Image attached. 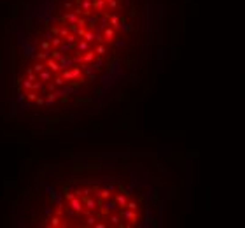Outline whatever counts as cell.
Returning a JSON list of instances; mask_svg holds the SVG:
<instances>
[{
	"mask_svg": "<svg viewBox=\"0 0 245 228\" xmlns=\"http://www.w3.org/2000/svg\"><path fill=\"white\" fill-rule=\"evenodd\" d=\"M46 68H49V70L53 72V75L60 74V63L56 62V60H53V58H47V60H46Z\"/></svg>",
	"mask_w": 245,
	"mask_h": 228,
	"instance_id": "obj_1",
	"label": "cell"
},
{
	"mask_svg": "<svg viewBox=\"0 0 245 228\" xmlns=\"http://www.w3.org/2000/svg\"><path fill=\"white\" fill-rule=\"evenodd\" d=\"M37 79H40L44 84H46V83H49V81L53 79V72H51L49 68H44L42 72H39V74H37Z\"/></svg>",
	"mask_w": 245,
	"mask_h": 228,
	"instance_id": "obj_2",
	"label": "cell"
},
{
	"mask_svg": "<svg viewBox=\"0 0 245 228\" xmlns=\"http://www.w3.org/2000/svg\"><path fill=\"white\" fill-rule=\"evenodd\" d=\"M49 226H53V228H56V226H61V221H63V218L61 216H58V214H53V216H49Z\"/></svg>",
	"mask_w": 245,
	"mask_h": 228,
	"instance_id": "obj_3",
	"label": "cell"
},
{
	"mask_svg": "<svg viewBox=\"0 0 245 228\" xmlns=\"http://www.w3.org/2000/svg\"><path fill=\"white\" fill-rule=\"evenodd\" d=\"M49 56H51V55H49V51L40 49L39 53H35V60H37V62H46V60H47Z\"/></svg>",
	"mask_w": 245,
	"mask_h": 228,
	"instance_id": "obj_4",
	"label": "cell"
},
{
	"mask_svg": "<svg viewBox=\"0 0 245 228\" xmlns=\"http://www.w3.org/2000/svg\"><path fill=\"white\" fill-rule=\"evenodd\" d=\"M32 68H33V70H35L37 74H39V72H42L44 68H46V62H35Z\"/></svg>",
	"mask_w": 245,
	"mask_h": 228,
	"instance_id": "obj_5",
	"label": "cell"
},
{
	"mask_svg": "<svg viewBox=\"0 0 245 228\" xmlns=\"http://www.w3.org/2000/svg\"><path fill=\"white\" fill-rule=\"evenodd\" d=\"M21 81V86L26 90V91H30L32 90V84H33V81H28V79H19Z\"/></svg>",
	"mask_w": 245,
	"mask_h": 228,
	"instance_id": "obj_6",
	"label": "cell"
},
{
	"mask_svg": "<svg viewBox=\"0 0 245 228\" xmlns=\"http://www.w3.org/2000/svg\"><path fill=\"white\" fill-rule=\"evenodd\" d=\"M40 49H44V51H51V42H49L47 39L40 41Z\"/></svg>",
	"mask_w": 245,
	"mask_h": 228,
	"instance_id": "obj_7",
	"label": "cell"
},
{
	"mask_svg": "<svg viewBox=\"0 0 245 228\" xmlns=\"http://www.w3.org/2000/svg\"><path fill=\"white\" fill-rule=\"evenodd\" d=\"M39 97V93H35V91H26V100H30V102H35V99Z\"/></svg>",
	"mask_w": 245,
	"mask_h": 228,
	"instance_id": "obj_8",
	"label": "cell"
},
{
	"mask_svg": "<svg viewBox=\"0 0 245 228\" xmlns=\"http://www.w3.org/2000/svg\"><path fill=\"white\" fill-rule=\"evenodd\" d=\"M33 104H35V105H44V104H46V99H44V97H37Z\"/></svg>",
	"mask_w": 245,
	"mask_h": 228,
	"instance_id": "obj_9",
	"label": "cell"
},
{
	"mask_svg": "<svg viewBox=\"0 0 245 228\" xmlns=\"http://www.w3.org/2000/svg\"><path fill=\"white\" fill-rule=\"evenodd\" d=\"M24 55L32 56V55H33V48H32V46H24Z\"/></svg>",
	"mask_w": 245,
	"mask_h": 228,
	"instance_id": "obj_10",
	"label": "cell"
},
{
	"mask_svg": "<svg viewBox=\"0 0 245 228\" xmlns=\"http://www.w3.org/2000/svg\"><path fill=\"white\" fill-rule=\"evenodd\" d=\"M24 99H26V93H19L18 95V102H23Z\"/></svg>",
	"mask_w": 245,
	"mask_h": 228,
	"instance_id": "obj_11",
	"label": "cell"
}]
</instances>
